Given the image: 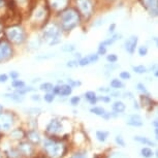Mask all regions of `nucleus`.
Returning <instances> with one entry per match:
<instances>
[{
    "label": "nucleus",
    "mask_w": 158,
    "mask_h": 158,
    "mask_svg": "<svg viewBox=\"0 0 158 158\" xmlns=\"http://www.w3.org/2000/svg\"><path fill=\"white\" fill-rule=\"evenodd\" d=\"M115 29H116V24L115 23H112L111 25H110V27H109V33L113 34L115 32Z\"/></svg>",
    "instance_id": "nucleus-44"
},
{
    "label": "nucleus",
    "mask_w": 158,
    "mask_h": 158,
    "mask_svg": "<svg viewBox=\"0 0 158 158\" xmlns=\"http://www.w3.org/2000/svg\"><path fill=\"white\" fill-rule=\"evenodd\" d=\"M113 110L116 112V113H123L125 111V109H126V106L122 102V101H116L113 104Z\"/></svg>",
    "instance_id": "nucleus-15"
},
{
    "label": "nucleus",
    "mask_w": 158,
    "mask_h": 158,
    "mask_svg": "<svg viewBox=\"0 0 158 158\" xmlns=\"http://www.w3.org/2000/svg\"><path fill=\"white\" fill-rule=\"evenodd\" d=\"M74 57H76L77 59H81L82 58V56H81V53H76V54H74Z\"/></svg>",
    "instance_id": "nucleus-49"
},
{
    "label": "nucleus",
    "mask_w": 158,
    "mask_h": 158,
    "mask_svg": "<svg viewBox=\"0 0 158 158\" xmlns=\"http://www.w3.org/2000/svg\"><path fill=\"white\" fill-rule=\"evenodd\" d=\"M87 57L89 59V62H90V64L94 63V62H97L98 59H99V56H98L97 54H89Z\"/></svg>",
    "instance_id": "nucleus-31"
},
{
    "label": "nucleus",
    "mask_w": 158,
    "mask_h": 158,
    "mask_svg": "<svg viewBox=\"0 0 158 158\" xmlns=\"http://www.w3.org/2000/svg\"><path fill=\"white\" fill-rule=\"evenodd\" d=\"M74 50H76V46H74L73 44H66L61 48L62 52H65V53H70Z\"/></svg>",
    "instance_id": "nucleus-24"
},
{
    "label": "nucleus",
    "mask_w": 158,
    "mask_h": 158,
    "mask_svg": "<svg viewBox=\"0 0 158 158\" xmlns=\"http://www.w3.org/2000/svg\"><path fill=\"white\" fill-rule=\"evenodd\" d=\"M148 54V48L146 46H142L139 48V55L141 56V57H144Z\"/></svg>",
    "instance_id": "nucleus-30"
},
{
    "label": "nucleus",
    "mask_w": 158,
    "mask_h": 158,
    "mask_svg": "<svg viewBox=\"0 0 158 158\" xmlns=\"http://www.w3.org/2000/svg\"><path fill=\"white\" fill-rule=\"evenodd\" d=\"M130 77L131 76L128 71H122V73H120V77L122 80H129Z\"/></svg>",
    "instance_id": "nucleus-37"
},
{
    "label": "nucleus",
    "mask_w": 158,
    "mask_h": 158,
    "mask_svg": "<svg viewBox=\"0 0 158 158\" xmlns=\"http://www.w3.org/2000/svg\"><path fill=\"white\" fill-rule=\"evenodd\" d=\"M53 88H54V86H53V84H51V83H44V84L40 85V89L43 91H46L49 93L50 91H53Z\"/></svg>",
    "instance_id": "nucleus-25"
},
{
    "label": "nucleus",
    "mask_w": 158,
    "mask_h": 158,
    "mask_svg": "<svg viewBox=\"0 0 158 158\" xmlns=\"http://www.w3.org/2000/svg\"><path fill=\"white\" fill-rule=\"evenodd\" d=\"M44 99L47 101V102H53V100L55 99V94L53 93H47L44 96Z\"/></svg>",
    "instance_id": "nucleus-34"
},
{
    "label": "nucleus",
    "mask_w": 158,
    "mask_h": 158,
    "mask_svg": "<svg viewBox=\"0 0 158 158\" xmlns=\"http://www.w3.org/2000/svg\"><path fill=\"white\" fill-rule=\"evenodd\" d=\"M112 96H114V97H118V96H120V92H115V93H111Z\"/></svg>",
    "instance_id": "nucleus-50"
},
{
    "label": "nucleus",
    "mask_w": 158,
    "mask_h": 158,
    "mask_svg": "<svg viewBox=\"0 0 158 158\" xmlns=\"http://www.w3.org/2000/svg\"><path fill=\"white\" fill-rule=\"evenodd\" d=\"M136 87H138V89H139V91L144 92L145 94H147V93H148V92H147V89H146V87H145V85H144V84H142V83H139Z\"/></svg>",
    "instance_id": "nucleus-40"
},
{
    "label": "nucleus",
    "mask_w": 158,
    "mask_h": 158,
    "mask_svg": "<svg viewBox=\"0 0 158 158\" xmlns=\"http://www.w3.org/2000/svg\"><path fill=\"white\" fill-rule=\"evenodd\" d=\"M85 98H86V99H87L91 104H95V103H96V100H97L96 94H95L93 91H88V92H86V93H85Z\"/></svg>",
    "instance_id": "nucleus-16"
},
{
    "label": "nucleus",
    "mask_w": 158,
    "mask_h": 158,
    "mask_svg": "<svg viewBox=\"0 0 158 158\" xmlns=\"http://www.w3.org/2000/svg\"><path fill=\"white\" fill-rule=\"evenodd\" d=\"M44 150L51 157L53 158H59L64 153V147L61 143H58L56 141H46L44 142Z\"/></svg>",
    "instance_id": "nucleus-3"
},
{
    "label": "nucleus",
    "mask_w": 158,
    "mask_h": 158,
    "mask_svg": "<svg viewBox=\"0 0 158 158\" xmlns=\"http://www.w3.org/2000/svg\"><path fill=\"white\" fill-rule=\"evenodd\" d=\"M44 40L50 46H54L61 41V28L58 24L50 23L44 29Z\"/></svg>",
    "instance_id": "nucleus-2"
},
{
    "label": "nucleus",
    "mask_w": 158,
    "mask_h": 158,
    "mask_svg": "<svg viewBox=\"0 0 158 158\" xmlns=\"http://www.w3.org/2000/svg\"><path fill=\"white\" fill-rule=\"evenodd\" d=\"M6 36L10 40L11 43L20 44H22L26 38V34L25 31L22 27L20 26H13V27H10L6 30Z\"/></svg>",
    "instance_id": "nucleus-4"
},
{
    "label": "nucleus",
    "mask_w": 158,
    "mask_h": 158,
    "mask_svg": "<svg viewBox=\"0 0 158 158\" xmlns=\"http://www.w3.org/2000/svg\"><path fill=\"white\" fill-rule=\"evenodd\" d=\"M19 148H20V151L23 152V153L26 154V155H29V154L32 153V147H31L30 145L26 144V143H23V144H21Z\"/></svg>",
    "instance_id": "nucleus-17"
},
{
    "label": "nucleus",
    "mask_w": 158,
    "mask_h": 158,
    "mask_svg": "<svg viewBox=\"0 0 158 158\" xmlns=\"http://www.w3.org/2000/svg\"><path fill=\"white\" fill-rule=\"evenodd\" d=\"M111 158H126V157H125L124 155L121 154V153H115V154L112 155Z\"/></svg>",
    "instance_id": "nucleus-46"
},
{
    "label": "nucleus",
    "mask_w": 158,
    "mask_h": 158,
    "mask_svg": "<svg viewBox=\"0 0 158 158\" xmlns=\"http://www.w3.org/2000/svg\"><path fill=\"white\" fill-rule=\"evenodd\" d=\"M106 60L111 62V63H115V62L118 61V56L116 54H110L106 56Z\"/></svg>",
    "instance_id": "nucleus-33"
},
{
    "label": "nucleus",
    "mask_w": 158,
    "mask_h": 158,
    "mask_svg": "<svg viewBox=\"0 0 158 158\" xmlns=\"http://www.w3.org/2000/svg\"><path fill=\"white\" fill-rule=\"evenodd\" d=\"M122 36L121 34H114L112 37H110L108 38V40H103V41H101V43L99 44H101V46H103V47H108V46H111V44H113L115 43V41H117L118 40H120V37Z\"/></svg>",
    "instance_id": "nucleus-14"
},
{
    "label": "nucleus",
    "mask_w": 158,
    "mask_h": 158,
    "mask_svg": "<svg viewBox=\"0 0 158 158\" xmlns=\"http://www.w3.org/2000/svg\"><path fill=\"white\" fill-rule=\"evenodd\" d=\"M135 141L139 142V143H142V144H144V145L152 146V147H153V146H154V143H153V142L150 141V139H148L147 138H144V136L136 135V136H135Z\"/></svg>",
    "instance_id": "nucleus-19"
},
{
    "label": "nucleus",
    "mask_w": 158,
    "mask_h": 158,
    "mask_svg": "<svg viewBox=\"0 0 158 158\" xmlns=\"http://www.w3.org/2000/svg\"><path fill=\"white\" fill-rule=\"evenodd\" d=\"M91 113H93V114L97 115V116H103L106 114V110L103 108H100V106H94V108H92L90 110Z\"/></svg>",
    "instance_id": "nucleus-22"
},
{
    "label": "nucleus",
    "mask_w": 158,
    "mask_h": 158,
    "mask_svg": "<svg viewBox=\"0 0 158 158\" xmlns=\"http://www.w3.org/2000/svg\"><path fill=\"white\" fill-rule=\"evenodd\" d=\"M116 143H117L118 145H120V146H122V147H124L125 146V142H124V139H123V138L122 136H116Z\"/></svg>",
    "instance_id": "nucleus-39"
},
{
    "label": "nucleus",
    "mask_w": 158,
    "mask_h": 158,
    "mask_svg": "<svg viewBox=\"0 0 158 158\" xmlns=\"http://www.w3.org/2000/svg\"><path fill=\"white\" fill-rule=\"evenodd\" d=\"M4 97L5 98H8L10 100H14V101H17V102H20V101L23 100V97L20 96L18 94H11V93H7V94H4Z\"/></svg>",
    "instance_id": "nucleus-20"
},
{
    "label": "nucleus",
    "mask_w": 158,
    "mask_h": 158,
    "mask_svg": "<svg viewBox=\"0 0 158 158\" xmlns=\"http://www.w3.org/2000/svg\"><path fill=\"white\" fill-rule=\"evenodd\" d=\"M132 69H133V71H135V73H139V74L147 73V67L144 66V65H138V66H133Z\"/></svg>",
    "instance_id": "nucleus-26"
},
{
    "label": "nucleus",
    "mask_w": 158,
    "mask_h": 158,
    "mask_svg": "<svg viewBox=\"0 0 158 158\" xmlns=\"http://www.w3.org/2000/svg\"><path fill=\"white\" fill-rule=\"evenodd\" d=\"M73 158H85V155H83V154H76Z\"/></svg>",
    "instance_id": "nucleus-48"
},
{
    "label": "nucleus",
    "mask_w": 158,
    "mask_h": 158,
    "mask_svg": "<svg viewBox=\"0 0 158 158\" xmlns=\"http://www.w3.org/2000/svg\"><path fill=\"white\" fill-rule=\"evenodd\" d=\"M80 102V97L79 96H73V97H71V99H70V103L73 104V106H77V103Z\"/></svg>",
    "instance_id": "nucleus-41"
},
{
    "label": "nucleus",
    "mask_w": 158,
    "mask_h": 158,
    "mask_svg": "<svg viewBox=\"0 0 158 158\" xmlns=\"http://www.w3.org/2000/svg\"><path fill=\"white\" fill-rule=\"evenodd\" d=\"M67 85H69L71 88L73 87H76V86H80L81 85V82H79V81H73V80H68V84Z\"/></svg>",
    "instance_id": "nucleus-38"
},
{
    "label": "nucleus",
    "mask_w": 158,
    "mask_h": 158,
    "mask_svg": "<svg viewBox=\"0 0 158 158\" xmlns=\"http://www.w3.org/2000/svg\"><path fill=\"white\" fill-rule=\"evenodd\" d=\"M81 21V15L76 8L67 7L60 13V28L64 31H71L77 27Z\"/></svg>",
    "instance_id": "nucleus-1"
},
{
    "label": "nucleus",
    "mask_w": 158,
    "mask_h": 158,
    "mask_svg": "<svg viewBox=\"0 0 158 158\" xmlns=\"http://www.w3.org/2000/svg\"><path fill=\"white\" fill-rule=\"evenodd\" d=\"M138 40H139V37L136 36V35H131V36L125 41V44H124L125 50H126L130 55H132L133 53H135L136 44H138Z\"/></svg>",
    "instance_id": "nucleus-9"
},
{
    "label": "nucleus",
    "mask_w": 158,
    "mask_h": 158,
    "mask_svg": "<svg viewBox=\"0 0 158 158\" xmlns=\"http://www.w3.org/2000/svg\"><path fill=\"white\" fill-rule=\"evenodd\" d=\"M141 153H142V156L145 158H151L153 156V151H152L150 148H147V147L143 148Z\"/></svg>",
    "instance_id": "nucleus-23"
},
{
    "label": "nucleus",
    "mask_w": 158,
    "mask_h": 158,
    "mask_svg": "<svg viewBox=\"0 0 158 158\" xmlns=\"http://www.w3.org/2000/svg\"><path fill=\"white\" fill-rule=\"evenodd\" d=\"M126 123H127V125H129V126H135V127H141V126H143L142 119H141V117H139V115L130 116V119L126 122Z\"/></svg>",
    "instance_id": "nucleus-13"
},
{
    "label": "nucleus",
    "mask_w": 158,
    "mask_h": 158,
    "mask_svg": "<svg viewBox=\"0 0 158 158\" xmlns=\"http://www.w3.org/2000/svg\"><path fill=\"white\" fill-rule=\"evenodd\" d=\"M53 94H58L60 96H68L73 92V88L69 85H62V86H56L53 88Z\"/></svg>",
    "instance_id": "nucleus-10"
},
{
    "label": "nucleus",
    "mask_w": 158,
    "mask_h": 158,
    "mask_svg": "<svg viewBox=\"0 0 158 158\" xmlns=\"http://www.w3.org/2000/svg\"><path fill=\"white\" fill-rule=\"evenodd\" d=\"M61 130H62V124L58 120H52L47 127V131L49 133H52V135L61 132Z\"/></svg>",
    "instance_id": "nucleus-12"
},
{
    "label": "nucleus",
    "mask_w": 158,
    "mask_h": 158,
    "mask_svg": "<svg viewBox=\"0 0 158 158\" xmlns=\"http://www.w3.org/2000/svg\"><path fill=\"white\" fill-rule=\"evenodd\" d=\"M123 86H124V85L122 84V82L120 81V80H118V79L112 80V82H111V87H112V88L119 89V88H122Z\"/></svg>",
    "instance_id": "nucleus-27"
},
{
    "label": "nucleus",
    "mask_w": 158,
    "mask_h": 158,
    "mask_svg": "<svg viewBox=\"0 0 158 158\" xmlns=\"http://www.w3.org/2000/svg\"><path fill=\"white\" fill-rule=\"evenodd\" d=\"M28 138L31 142H33L34 144H38V143L40 142V135H38L36 131H30V132L28 133Z\"/></svg>",
    "instance_id": "nucleus-18"
},
{
    "label": "nucleus",
    "mask_w": 158,
    "mask_h": 158,
    "mask_svg": "<svg viewBox=\"0 0 158 158\" xmlns=\"http://www.w3.org/2000/svg\"><path fill=\"white\" fill-rule=\"evenodd\" d=\"M47 15V10L44 7V4H38L36 7L34 8V10L32 11V18L33 20L36 21H43Z\"/></svg>",
    "instance_id": "nucleus-8"
},
{
    "label": "nucleus",
    "mask_w": 158,
    "mask_h": 158,
    "mask_svg": "<svg viewBox=\"0 0 158 158\" xmlns=\"http://www.w3.org/2000/svg\"><path fill=\"white\" fill-rule=\"evenodd\" d=\"M8 80V76L5 73L0 74V83H5Z\"/></svg>",
    "instance_id": "nucleus-42"
},
{
    "label": "nucleus",
    "mask_w": 158,
    "mask_h": 158,
    "mask_svg": "<svg viewBox=\"0 0 158 158\" xmlns=\"http://www.w3.org/2000/svg\"><path fill=\"white\" fill-rule=\"evenodd\" d=\"M32 99H33V100H40V95H33V96H32Z\"/></svg>",
    "instance_id": "nucleus-51"
},
{
    "label": "nucleus",
    "mask_w": 158,
    "mask_h": 158,
    "mask_svg": "<svg viewBox=\"0 0 158 158\" xmlns=\"http://www.w3.org/2000/svg\"><path fill=\"white\" fill-rule=\"evenodd\" d=\"M4 3H5V0H0V7L4 6Z\"/></svg>",
    "instance_id": "nucleus-52"
},
{
    "label": "nucleus",
    "mask_w": 158,
    "mask_h": 158,
    "mask_svg": "<svg viewBox=\"0 0 158 158\" xmlns=\"http://www.w3.org/2000/svg\"><path fill=\"white\" fill-rule=\"evenodd\" d=\"M98 90H99L100 92H110V91H111V89H110V88H106V87H101V88H99V89H98Z\"/></svg>",
    "instance_id": "nucleus-47"
},
{
    "label": "nucleus",
    "mask_w": 158,
    "mask_h": 158,
    "mask_svg": "<svg viewBox=\"0 0 158 158\" xmlns=\"http://www.w3.org/2000/svg\"><path fill=\"white\" fill-rule=\"evenodd\" d=\"M98 99L101 101H104V102H110V101H111V98L106 97V96H100V97H98Z\"/></svg>",
    "instance_id": "nucleus-45"
},
{
    "label": "nucleus",
    "mask_w": 158,
    "mask_h": 158,
    "mask_svg": "<svg viewBox=\"0 0 158 158\" xmlns=\"http://www.w3.org/2000/svg\"><path fill=\"white\" fill-rule=\"evenodd\" d=\"M77 63H79L80 66H86V65H89V64H90V62H89L88 57L86 56V57H82L81 59H80V60L77 61Z\"/></svg>",
    "instance_id": "nucleus-29"
},
{
    "label": "nucleus",
    "mask_w": 158,
    "mask_h": 158,
    "mask_svg": "<svg viewBox=\"0 0 158 158\" xmlns=\"http://www.w3.org/2000/svg\"><path fill=\"white\" fill-rule=\"evenodd\" d=\"M106 48L101 46L99 44V47H98V52H97V55L98 56H102V55H106Z\"/></svg>",
    "instance_id": "nucleus-35"
},
{
    "label": "nucleus",
    "mask_w": 158,
    "mask_h": 158,
    "mask_svg": "<svg viewBox=\"0 0 158 158\" xmlns=\"http://www.w3.org/2000/svg\"><path fill=\"white\" fill-rule=\"evenodd\" d=\"M143 4L147 8L149 14L153 17H157L158 14V0H143Z\"/></svg>",
    "instance_id": "nucleus-7"
},
{
    "label": "nucleus",
    "mask_w": 158,
    "mask_h": 158,
    "mask_svg": "<svg viewBox=\"0 0 158 158\" xmlns=\"http://www.w3.org/2000/svg\"><path fill=\"white\" fill-rule=\"evenodd\" d=\"M77 2V10L83 17L89 18L92 16L94 11L93 0H76Z\"/></svg>",
    "instance_id": "nucleus-5"
},
{
    "label": "nucleus",
    "mask_w": 158,
    "mask_h": 158,
    "mask_svg": "<svg viewBox=\"0 0 158 158\" xmlns=\"http://www.w3.org/2000/svg\"><path fill=\"white\" fill-rule=\"evenodd\" d=\"M108 136H109V132H106V131H97L96 132V138L99 142H106Z\"/></svg>",
    "instance_id": "nucleus-21"
},
{
    "label": "nucleus",
    "mask_w": 158,
    "mask_h": 158,
    "mask_svg": "<svg viewBox=\"0 0 158 158\" xmlns=\"http://www.w3.org/2000/svg\"><path fill=\"white\" fill-rule=\"evenodd\" d=\"M66 66H67V67H70V68H73V67H77V66H79V63H77V60H70V61H68V62H67Z\"/></svg>",
    "instance_id": "nucleus-36"
},
{
    "label": "nucleus",
    "mask_w": 158,
    "mask_h": 158,
    "mask_svg": "<svg viewBox=\"0 0 158 158\" xmlns=\"http://www.w3.org/2000/svg\"><path fill=\"white\" fill-rule=\"evenodd\" d=\"M69 0H49V4L51 8L55 10H64L67 8V4Z\"/></svg>",
    "instance_id": "nucleus-11"
},
{
    "label": "nucleus",
    "mask_w": 158,
    "mask_h": 158,
    "mask_svg": "<svg viewBox=\"0 0 158 158\" xmlns=\"http://www.w3.org/2000/svg\"><path fill=\"white\" fill-rule=\"evenodd\" d=\"M31 91H34V89L33 88H30V87H28V88L23 87V88L18 89L17 93L18 94H25V93H27V92H31Z\"/></svg>",
    "instance_id": "nucleus-32"
},
{
    "label": "nucleus",
    "mask_w": 158,
    "mask_h": 158,
    "mask_svg": "<svg viewBox=\"0 0 158 158\" xmlns=\"http://www.w3.org/2000/svg\"><path fill=\"white\" fill-rule=\"evenodd\" d=\"M11 54H13L11 47L5 41H1L0 43V62H3L10 58Z\"/></svg>",
    "instance_id": "nucleus-6"
},
{
    "label": "nucleus",
    "mask_w": 158,
    "mask_h": 158,
    "mask_svg": "<svg viewBox=\"0 0 158 158\" xmlns=\"http://www.w3.org/2000/svg\"><path fill=\"white\" fill-rule=\"evenodd\" d=\"M11 85H13V87L18 88V89L25 87V83L23 81H20V80H14V82L11 83Z\"/></svg>",
    "instance_id": "nucleus-28"
},
{
    "label": "nucleus",
    "mask_w": 158,
    "mask_h": 158,
    "mask_svg": "<svg viewBox=\"0 0 158 158\" xmlns=\"http://www.w3.org/2000/svg\"><path fill=\"white\" fill-rule=\"evenodd\" d=\"M10 76L13 80H18V77H19L20 74H19V73H17V71H10Z\"/></svg>",
    "instance_id": "nucleus-43"
}]
</instances>
